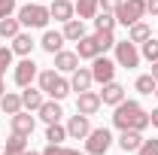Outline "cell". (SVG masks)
<instances>
[{"label": "cell", "mask_w": 158, "mask_h": 155, "mask_svg": "<svg viewBox=\"0 0 158 155\" xmlns=\"http://www.w3.org/2000/svg\"><path fill=\"white\" fill-rule=\"evenodd\" d=\"M113 125H116L118 131H146L149 128V113L140 107L137 100H122V103H116V110H113Z\"/></svg>", "instance_id": "1"}, {"label": "cell", "mask_w": 158, "mask_h": 155, "mask_svg": "<svg viewBox=\"0 0 158 155\" xmlns=\"http://www.w3.org/2000/svg\"><path fill=\"white\" fill-rule=\"evenodd\" d=\"M15 19L21 21V27H46L52 15H49V6L46 3H37V0H31V3H24L15 9Z\"/></svg>", "instance_id": "2"}, {"label": "cell", "mask_w": 158, "mask_h": 155, "mask_svg": "<svg viewBox=\"0 0 158 155\" xmlns=\"http://www.w3.org/2000/svg\"><path fill=\"white\" fill-rule=\"evenodd\" d=\"M143 15H146V0H122V6L116 9V21L125 27L143 21Z\"/></svg>", "instance_id": "3"}, {"label": "cell", "mask_w": 158, "mask_h": 155, "mask_svg": "<svg viewBox=\"0 0 158 155\" xmlns=\"http://www.w3.org/2000/svg\"><path fill=\"white\" fill-rule=\"evenodd\" d=\"M116 64L118 67H125V70H134L140 67V49L137 43H131V40H116Z\"/></svg>", "instance_id": "4"}, {"label": "cell", "mask_w": 158, "mask_h": 155, "mask_svg": "<svg viewBox=\"0 0 158 155\" xmlns=\"http://www.w3.org/2000/svg\"><path fill=\"white\" fill-rule=\"evenodd\" d=\"M113 146V131L110 128H91L85 137V152L88 155H103Z\"/></svg>", "instance_id": "5"}, {"label": "cell", "mask_w": 158, "mask_h": 155, "mask_svg": "<svg viewBox=\"0 0 158 155\" xmlns=\"http://www.w3.org/2000/svg\"><path fill=\"white\" fill-rule=\"evenodd\" d=\"M37 64H34V58L27 55V58H21L15 67H12V79H15V85L19 88H27V85H34L37 82Z\"/></svg>", "instance_id": "6"}, {"label": "cell", "mask_w": 158, "mask_h": 155, "mask_svg": "<svg viewBox=\"0 0 158 155\" xmlns=\"http://www.w3.org/2000/svg\"><path fill=\"white\" fill-rule=\"evenodd\" d=\"M116 58H106V55H98V58L91 61V76H94V82H113L116 79Z\"/></svg>", "instance_id": "7"}, {"label": "cell", "mask_w": 158, "mask_h": 155, "mask_svg": "<svg viewBox=\"0 0 158 155\" xmlns=\"http://www.w3.org/2000/svg\"><path fill=\"white\" fill-rule=\"evenodd\" d=\"M9 128H12V134L31 137V134H34V128H37V119L31 116L27 110H19L15 116H9Z\"/></svg>", "instance_id": "8"}, {"label": "cell", "mask_w": 158, "mask_h": 155, "mask_svg": "<svg viewBox=\"0 0 158 155\" xmlns=\"http://www.w3.org/2000/svg\"><path fill=\"white\" fill-rule=\"evenodd\" d=\"M100 107H103V103H100L98 91L88 88V91H79V94H76V113H82V116H94Z\"/></svg>", "instance_id": "9"}, {"label": "cell", "mask_w": 158, "mask_h": 155, "mask_svg": "<svg viewBox=\"0 0 158 155\" xmlns=\"http://www.w3.org/2000/svg\"><path fill=\"white\" fill-rule=\"evenodd\" d=\"M49 15L64 24V21L76 19V6H73V0H49Z\"/></svg>", "instance_id": "10"}, {"label": "cell", "mask_w": 158, "mask_h": 155, "mask_svg": "<svg viewBox=\"0 0 158 155\" xmlns=\"http://www.w3.org/2000/svg\"><path fill=\"white\" fill-rule=\"evenodd\" d=\"M98 94H100V103L116 107V103H122V100H125V85H118L116 79H113V82H103V88H100Z\"/></svg>", "instance_id": "11"}, {"label": "cell", "mask_w": 158, "mask_h": 155, "mask_svg": "<svg viewBox=\"0 0 158 155\" xmlns=\"http://www.w3.org/2000/svg\"><path fill=\"white\" fill-rule=\"evenodd\" d=\"M76 55H79V61H94L98 55H103L100 46H98V40H94V34H85V37L76 43Z\"/></svg>", "instance_id": "12"}, {"label": "cell", "mask_w": 158, "mask_h": 155, "mask_svg": "<svg viewBox=\"0 0 158 155\" xmlns=\"http://www.w3.org/2000/svg\"><path fill=\"white\" fill-rule=\"evenodd\" d=\"M88 131H91L88 116H82V113L70 116V122H67V137H73V140H85V137H88Z\"/></svg>", "instance_id": "13"}, {"label": "cell", "mask_w": 158, "mask_h": 155, "mask_svg": "<svg viewBox=\"0 0 158 155\" xmlns=\"http://www.w3.org/2000/svg\"><path fill=\"white\" fill-rule=\"evenodd\" d=\"M91 85H94V76H91V67H76V70L70 73V88H73L76 94H79V91H88Z\"/></svg>", "instance_id": "14"}, {"label": "cell", "mask_w": 158, "mask_h": 155, "mask_svg": "<svg viewBox=\"0 0 158 155\" xmlns=\"http://www.w3.org/2000/svg\"><path fill=\"white\" fill-rule=\"evenodd\" d=\"M52 58H55V70H58V73H73V70L79 67V55L76 52H67V49L55 52Z\"/></svg>", "instance_id": "15"}, {"label": "cell", "mask_w": 158, "mask_h": 155, "mask_svg": "<svg viewBox=\"0 0 158 155\" xmlns=\"http://www.w3.org/2000/svg\"><path fill=\"white\" fill-rule=\"evenodd\" d=\"M64 43H67V40H64L61 31H46V34L40 37V49H43V52H49V55H55V52L64 49Z\"/></svg>", "instance_id": "16"}, {"label": "cell", "mask_w": 158, "mask_h": 155, "mask_svg": "<svg viewBox=\"0 0 158 155\" xmlns=\"http://www.w3.org/2000/svg\"><path fill=\"white\" fill-rule=\"evenodd\" d=\"M34 46H37V43H34V37H31V34H24V31H19V34L12 37V46H9V49H12L19 58H27V55L34 52Z\"/></svg>", "instance_id": "17"}, {"label": "cell", "mask_w": 158, "mask_h": 155, "mask_svg": "<svg viewBox=\"0 0 158 155\" xmlns=\"http://www.w3.org/2000/svg\"><path fill=\"white\" fill-rule=\"evenodd\" d=\"M43 100H46V97H43V91H40V88H34V85H27V88L21 91V107H24L27 113H37L40 107H43Z\"/></svg>", "instance_id": "18"}, {"label": "cell", "mask_w": 158, "mask_h": 155, "mask_svg": "<svg viewBox=\"0 0 158 155\" xmlns=\"http://www.w3.org/2000/svg\"><path fill=\"white\" fill-rule=\"evenodd\" d=\"M37 113H40V119H43L46 125L61 122V116H64V110H61V100H43V107H40Z\"/></svg>", "instance_id": "19"}, {"label": "cell", "mask_w": 158, "mask_h": 155, "mask_svg": "<svg viewBox=\"0 0 158 155\" xmlns=\"http://www.w3.org/2000/svg\"><path fill=\"white\" fill-rule=\"evenodd\" d=\"M73 6H76V19H82V21L94 19L100 12V0H73Z\"/></svg>", "instance_id": "20"}, {"label": "cell", "mask_w": 158, "mask_h": 155, "mask_svg": "<svg viewBox=\"0 0 158 155\" xmlns=\"http://www.w3.org/2000/svg\"><path fill=\"white\" fill-rule=\"evenodd\" d=\"M64 40H70V43H79V40L85 37V21L82 19H70V21H64Z\"/></svg>", "instance_id": "21"}, {"label": "cell", "mask_w": 158, "mask_h": 155, "mask_svg": "<svg viewBox=\"0 0 158 155\" xmlns=\"http://www.w3.org/2000/svg\"><path fill=\"white\" fill-rule=\"evenodd\" d=\"M140 143H143V131H122V137H118V146L125 149V152H137Z\"/></svg>", "instance_id": "22"}, {"label": "cell", "mask_w": 158, "mask_h": 155, "mask_svg": "<svg viewBox=\"0 0 158 155\" xmlns=\"http://www.w3.org/2000/svg\"><path fill=\"white\" fill-rule=\"evenodd\" d=\"M0 110H3L6 116H15L19 110H24V107H21V94L19 91H6V94L0 97Z\"/></svg>", "instance_id": "23"}, {"label": "cell", "mask_w": 158, "mask_h": 155, "mask_svg": "<svg viewBox=\"0 0 158 155\" xmlns=\"http://www.w3.org/2000/svg\"><path fill=\"white\" fill-rule=\"evenodd\" d=\"M152 37V27H149V24H146V21H137V24H131V27H128V40H131V43H146V40Z\"/></svg>", "instance_id": "24"}, {"label": "cell", "mask_w": 158, "mask_h": 155, "mask_svg": "<svg viewBox=\"0 0 158 155\" xmlns=\"http://www.w3.org/2000/svg\"><path fill=\"white\" fill-rule=\"evenodd\" d=\"M58 76H61L58 70H40V73H37V85H40V91H43V94H49V91L55 88Z\"/></svg>", "instance_id": "25"}, {"label": "cell", "mask_w": 158, "mask_h": 155, "mask_svg": "<svg viewBox=\"0 0 158 155\" xmlns=\"http://www.w3.org/2000/svg\"><path fill=\"white\" fill-rule=\"evenodd\" d=\"M19 31H21V21L15 19V15H6V19H0V37H3V40H12Z\"/></svg>", "instance_id": "26"}, {"label": "cell", "mask_w": 158, "mask_h": 155, "mask_svg": "<svg viewBox=\"0 0 158 155\" xmlns=\"http://www.w3.org/2000/svg\"><path fill=\"white\" fill-rule=\"evenodd\" d=\"M91 21H94V31H116V24H118L116 12H103V9H100Z\"/></svg>", "instance_id": "27"}, {"label": "cell", "mask_w": 158, "mask_h": 155, "mask_svg": "<svg viewBox=\"0 0 158 155\" xmlns=\"http://www.w3.org/2000/svg\"><path fill=\"white\" fill-rule=\"evenodd\" d=\"M46 140L49 143H64L67 140V125H61V122H52V125H46Z\"/></svg>", "instance_id": "28"}, {"label": "cell", "mask_w": 158, "mask_h": 155, "mask_svg": "<svg viewBox=\"0 0 158 155\" xmlns=\"http://www.w3.org/2000/svg\"><path fill=\"white\" fill-rule=\"evenodd\" d=\"M134 88H137L140 94H155L158 82H155V76H152V73H143V76L134 79Z\"/></svg>", "instance_id": "29"}, {"label": "cell", "mask_w": 158, "mask_h": 155, "mask_svg": "<svg viewBox=\"0 0 158 155\" xmlns=\"http://www.w3.org/2000/svg\"><path fill=\"white\" fill-rule=\"evenodd\" d=\"M24 149H27V137L12 134L9 140H6V149H3V155H21Z\"/></svg>", "instance_id": "30"}, {"label": "cell", "mask_w": 158, "mask_h": 155, "mask_svg": "<svg viewBox=\"0 0 158 155\" xmlns=\"http://www.w3.org/2000/svg\"><path fill=\"white\" fill-rule=\"evenodd\" d=\"M140 58H146L149 64L152 61H158V40H146V43H140Z\"/></svg>", "instance_id": "31"}, {"label": "cell", "mask_w": 158, "mask_h": 155, "mask_svg": "<svg viewBox=\"0 0 158 155\" xmlns=\"http://www.w3.org/2000/svg\"><path fill=\"white\" fill-rule=\"evenodd\" d=\"M70 91H73V88H70V79L58 76V82H55V88L49 91V97H52V100H64V97L70 94Z\"/></svg>", "instance_id": "32"}, {"label": "cell", "mask_w": 158, "mask_h": 155, "mask_svg": "<svg viewBox=\"0 0 158 155\" xmlns=\"http://www.w3.org/2000/svg\"><path fill=\"white\" fill-rule=\"evenodd\" d=\"M94 40H98L100 52H110V49L116 46V37H113V31H94Z\"/></svg>", "instance_id": "33"}, {"label": "cell", "mask_w": 158, "mask_h": 155, "mask_svg": "<svg viewBox=\"0 0 158 155\" xmlns=\"http://www.w3.org/2000/svg\"><path fill=\"white\" fill-rule=\"evenodd\" d=\"M12 58H15V52L6 49V46H0V73H6V70L12 67Z\"/></svg>", "instance_id": "34"}, {"label": "cell", "mask_w": 158, "mask_h": 155, "mask_svg": "<svg viewBox=\"0 0 158 155\" xmlns=\"http://www.w3.org/2000/svg\"><path fill=\"white\" fill-rule=\"evenodd\" d=\"M137 155H158V140L155 137H152V140H143L140 149H137Z\"/></svg>", "instance_id": "35"}, {"label": "cell", "mask_w": 158, "mask_h": 155, "mask_svg": "<svg viewBox=\"0 0 158 155\" xmlns=\"http://www.w3.org/2000/svg\"><path fill=\"white\" fill-rule=\"evenodd\" d=\"M15 9H19V0H0V19L15 15Z\"/></svg>", "instance_id": "36"}, {"label": "cell", "mask_w": 158, "mask_h": 155, "mask_svg": "<svg viewBox=\"0 0 158 155\" xmlns=\"http://www.w3.org/2000/svg\"><path fill=\"white\" fill-rule=\"evenodd\" d=\"M118 6H122V0H100V9L103 12H116Z\"/></svg>", "instance_id": "37"}, {"label": "cell", "mask_w": 158, "mask_h": 155, "mask_svg": "<svg viewBox=\"0 0 158 155\" xmlns=\"http://www.w3.org/2000/svg\"><path fill=\"white\" fill-rule=\"evenodd\" d=\"M43 155H64V146H58V143H49V146L43 149Z\"/></svg>", "instance_id": "38"}, {"label": "cell", "mask_w": 158, "mask_h": 155, "mask_svg": "<svg viewBox=\"0 0 158 155\" xmlns=\"http://www.w3.org/2000/svg\"><path fill=\"white\" fill-rule=\"evenodd\" d=\"M146 12H149V15H155V19H158V0H146Z\"/></svg>", "instance_id": "39"}, {"label": "cell", "mask_w": 158, "mask_h": 155, "mask_svg": "<svg viewBox=\"0 0 158 155\" xmlns=\"http://www.w3.org/2000/svg\"><path fill=\"white\" fill-rule=\"evenodd\" d=\"M149 125H152V128H158V107L149 113Z\"/></svg>", "instance_id": "40"}, {"label": "cell", "mask_w": 158, "mask_h": 155, "mask_svg": "<svg viewBox=\"0 0 158 155\" xmlns=\"http://www.w3.org/2000/svg\"><path fill=\"white\" fill-rule=\"evenodd\" d=\"M64 155H88V152H79V149H64Z\"/></svg>", "instance_id": "41"}, {"label": "cell", "mask_w": 158, "mask_h": 155, "mask_svg": "<svg viewBox=\"0 0 158 155\" xmlns=\"http://www.w3.org/2000/svg\"><path fill=\"white\" fill-rule=\"evenodd\" d=\"M6 94V82H3V73H0V97Z\"/></svg>", "instance_id": "42"}, {"label": "cell", "mask_w": 158, "mask_h": 155, "mask_svg": "<svg viewBox=\"0 0 158 155\" xmlns=\"http://www.w3.org/2000/svg\"><path fill=\"white\" fill-rule=\"evenodd\" d=\"M152 76H155V82H158V61H152Z\"/></svg>", "instance_id": "43"}, {"label": "cell", "mask_w": 158, "mask_h": 155, "mask_svg": "<svg viewBox=\"0 0 158 155\" xmlns=\"http://www.w3.org/2000/svg\"><path fill=\"white\" fill-rule=\"evenodd\" d=\"M21 155H43V152H34V149H24Z\"/></svg>", "instance_id": "44"}, {"label": "cell", "mask_w": 158, "mask_h": 155, "mask_svg": "<svg viewBox=\"0 0 158 155\" xmlns=\"http://www.w3.org/2000/svg\"><path fill=\"white\" fill-rule=\"evenodd\" d=\"M37 3H49V0H37Z\"/></svg>", "instance_id": "45"}, {"label": "cell", "mask_w": 158, "mask_h": 155, "mask_svg": "<svg viewBox=\"0 0 158 155\" xmlns=\"http://www.w3.org/2000/svg\"><path fill=\"white\" fill-rule=\"evenodd\" d=\"M155 97H158V88H155Z\"/></svg>", "instance_id": "46"}, {"label": "cell", "mask_w": 158, "mask_h": 155, "mask_svg": "<svg viewBox=\"0 0 158 155\" xmlns=\"http://www.w3.org/2000/svg\"><path fill=\"white\" fill-rule=\"evenodd\" d=\"M0 155H3V152H0Z\"/></svg>", "instance_id": "47"}]
</instances>
